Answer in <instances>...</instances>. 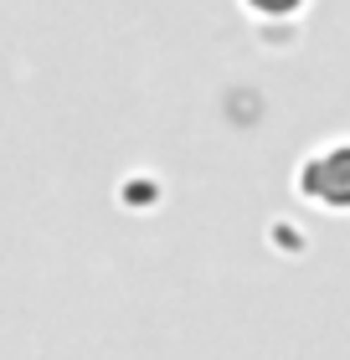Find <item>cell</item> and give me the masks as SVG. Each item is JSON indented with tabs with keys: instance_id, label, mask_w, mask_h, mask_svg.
Instances as JSON below:
<instances>
[{
	"instance_id": "obj_1",
	"label": "cell",
	"mask_w": 350,
	"mask_h": 360,
	"mask_svg": "<svg viewBox=\"0 0 350 360\" xmlns=\"http://www.w3.org/2000/svg\"><path fill=\"white\" fill-rule=\"evenodd\" d=\"M299 195L325 211H350V144H325L299 165Z\"/></svg>"
},
{
	"instance_id": "obj_2",
	"label": "cell",
	"mask_w": 350,
	"mask_h": 360,
	"mask_svg": "<svg viewBox=\"0 0 350 360\" xmlns=\"http://www.w3.org/2000/svg\"><path fill=\"white\" fill-rule=\"evenodd\" d=\"M242 6L253 11V15H294L304 0H242Z\"/></svg>"
}]
</instances>
